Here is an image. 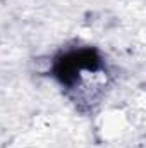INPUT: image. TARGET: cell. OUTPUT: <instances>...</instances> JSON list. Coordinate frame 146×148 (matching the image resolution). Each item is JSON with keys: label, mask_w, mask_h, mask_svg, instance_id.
<instances>
[{"label": "cell", "mask_w": 146, "mask_h": 148, "mask_svg": "<svg viewBox=\"0 0 146 148\" xmlns=\"http://www.w3.org/2000/svg\"><path fill=\"white\" fill-rule=\"evenodd\" d=\"M100 67H102L100 55L91 48H81V50H72V52H67L57 57L53 73L62 84L76 86L83 76L81 73L100 71Z\"/></svg>", "instance_id": "obj_1"}]
</instances>
